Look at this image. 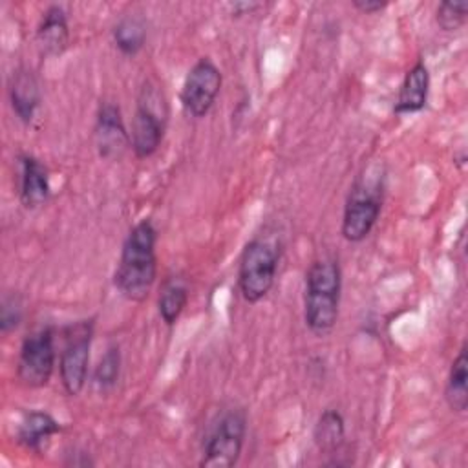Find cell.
Returning a JSON list of instances; mask_svg holds the SVG:
<instances>
[{
    "instance_id": "obj_1",
    "label": "cell",
    "mask_w": 468,
    "mask_h": 468,
    "mask_svg": "<svg viewBox=\"0 0 468 468\" xmlns=\"http://www.w3.org/2000/svg\"><path fill=\"white\" fill-rule=\"evenodd\" d=\"M157 230L150 219L137 221L124 238L113 274L115 289L130 302H143L157 278Z\"/></svg>"
},
{
    "instance_id": "obj_2",
    "label": "cell",
    "mask_w": 468,
    "mask_h": 468,
    "mask_svg": "<svg viewBox=\"0 0 468 468\" xmlns=\"http://www.w3.org/2000/svg\"><path fill=\"white\" fill-rule=\"evenodd\" d=\"M342 269L336 258H318L305 272L303 320L316 336L329 335L338 320Z\"/></svg>"
},
{
    "instance_id": "obj_3",
    "label": "cell",
    "mask_w": 468,
    "mask_h": 468,
    "mask_svg": "<svg viewBox=\"0 0 468 468\" xmlns=\"http://www.w3.org/2000/svg\"><path fill=\"white\" fill-rule=\"evenodd\" d=\"M384 170L380 165L369 166L364 174H360L349 188L340 232L344 239L351 243L364 241L373 230L384 199Z\"/></svg>"
},
{
    "instance_id": "obj_4",
    "label": "cell",
    "mask_w": 468,
    "mask_h": 468,
    "mask_svg": "<svg viewBox=\"0 0 468 468\" xmlns=\"http://www.w3.org/2000/svg\"><path fill=\"white\" fill-rule=\"evenodd\" d=\"M168 122V104L161 88L144 80L135 104V113L132 119V150L137 159H146L154 155L161 143Z\"/></svg>"
},
{
    "instance_id": "obj_5",
    "label": "cell",
    "mask_w": 468,
    "mask_h": 468,
    "mask_svg": "<svg viewBox=\"0 0 468 468\" xmlns=\"http://www.w3.org/2000/svg\"><path fill=\"white\" fill-rule=\"evenodd\" d=\"M280 261V247L267 238L250 239L239 258L238 289L245 302L258 303L274 285Z\"/></svg>"
},
{
    "instance_id": "obj_6",
    "label": "cell",
    "mask_w": 468,
    "mask_h": 468,
    "mask_svg": "<svg viewBox=\"0 0 468 468\" xmlns=\"http://www.w3.org/2000/svg\"><path fill=\"white\" fill-rule=\"evenodd\" d=\"M247 435V415L241 408L227 410L208 433L199 466L230 468L238 463Z\"/></svg>"
},
{
    "instance_id": "obj_7",
    "label": "cell",
    "mask_w": 468,
    "mask_h": 468,
    "mask_svg": "<svg viewBox=\"0 0 468 468\" xmlns=\"http://www.w3.org/2000/svg\"><path fill=\"white\" fill-rule=\"evenodd\" d=\"M93 320H79L64 329V346L58 358V373L64 391L77 397L88 378Z\"/></svg>"
},
{
    "instance_id": "obj_8",
    "label": "cell",
    "mask_w": 468,
    "mask_h": 468,
    "mask_svg": "<svg viewBox=\"0 0 468 468\" xmlns=\"http://www.w3.org/2000/svg\"><path fill=\"white\" fill-rule=\"evenodd\" d=\"M55 335L53 327L44 325L29 333L20 346L16 362V378L26 388H44L48 386L55 369Z\"/></svg>"
},
{
    "instance_id": "obj_9",
    "label": "cell",
    "mask_w": 468,
    "mask_h": 468,
    "mask_svg": "<svg viewBox=\"0 0 468 468\" xmlns=\"http://www.w3.org/2000/svg\"><path fill=\"white\" fill-rule=\"evenodd\" d=\"M223 84V75L212 58L201 57L186 73L181 88V104L196 119L205 117L214 106Z\"/></svg>"
},
{
    "instance_id": "obj_10",
    "label": "cell",
    "mask_w": 468,
    "mask_h": 468,
    "mask_svg": "<svg viewBox=\"0 0 468 468\" xmlns=\"http://www.w3.org/2000/svg\"><path fill=\"white\" fill-rule=\"evenodd\" d=\"M95 148L99 155L106 161H121L132 148L130 132L122 121L119 104L112 101H102L95 117Z\"/></svg>"
},
{
    "instance_id": "obj_11",
    "label": "cell",
    "mask_w": 468,
    "mask_h": 468,
    "mask_svg": "<svg viewBox=\"0 0 468 468\" xmlns=\"http://www.w3.org/2000/svg\"><path fill=\"white\" fill-rule=\"evenodd\" d=\"M20 163V188L18 197L26 208L42 207L51 194L49 186V172L40 159L29 154H22L18 157Z\"/></svg>"
},
{
    "instance_id": "obj_12",
    "label": "cell",
    "mask_w": 468,
    "mask_h": 468,
    "mask_svg": "<svg viewBox=\"0 0 468 468\" xmlns=\"http://www.w3.org/2000/svg\"><path fill=\"white\" fill-rule=\"evenodd\" d=\"M9 102L20 122L29 124L40 106V86L31 69L20 66L9 79Z\"/></svg>"
},
{
    "instance_id": "obj_13",
    "label": "cell",
    "mask_w": 468,
    "mask_h": 468,
    "mask_svg": "<svg viewBox=\"0 0 468 468\" xmlns=\"http://www.w3.org/2000/svg\"><path fill=\"white\" fill-rule=\"evenodd\" d=\"M37 44L44 57H60L69 44V26L66 11L51 4L42 13L37 26Z\"/></svg>"
},
{
    "instance_id": "obj_14",
    "label": "cell",
    "mask_w": 468,
    "mask_h": 468,
    "mask_svg": "<svg viewBox=\"0 0 468 468\" xmlns=\"http://www.w3.org/2000/svg\"><path fill=\"white\" fill-rule=\"evenodd\" d=\"M430 93V73L422 60H417L408 73L404 75V80L399 88V95L393 106V113L397 115H408L420 112L428 102Z\"/></svg>"
},
{
    "instance_id": "obj_15",
    "label": "cell",
    "mask_w": 468,
    "mask_h": 468,
    "mask_svg": "<svg viewBox=\"0 0 468 468\" xmlns=\"http://www.w3.org/2000/svg\"><path fill=\"white\" fill-rule=\"evenodd\" d=\"M58 431H60V424L51 413L44 410H33V411H27L18 422L16 441L26 450L40 452L44 444Z\"/></svg>"
},
{
    "instance_id": "obj_16",
    "label": "cell",
    "mask_w": 468,
    "mask_h": 468,
    "mask_svg": "<svg viewBox=\"0 0 468 468\" xmlns=\"http://www.w3.org/2000/svg\"><path fill=\"white\" fill-rule=\"evenodd\" d=\"M444 399H446L450 410L455 413H464L468 408V349H466V342L461 346L457 356L453 358V362L450 366L446 388H444Z\"/></svg>"
},
{
    "instance_id": "obj_17",
    "label": "cell",
    "mask_w": 468,
    "mask_h": 468,
    "mask_svg": "<svg viewBox=\"0 0 468 468\" xmlns=\"http://www.w3.org/2000/svg\"><path fill=\"white\" fill-rule=\"evenodd\" d=\"M313 437L320 452H325V453L338 452L346 439V422L342 413L335 408L324 410L314 424Z\"/></svg>"
},
{
    "instance_id": "obj_18",
    "label": "cell",
    "mask_w": 468,
    "mask_h": 468,
    "mask_svg": "<svg viewBox=\"0 0 468 468\" xmlns=\"http://www.w3.org/2000/svg\"><path fill=\"white\" fill-rule=\"evenodd\" d=\"M113 42L119 48V51L122 55H137L148 37V29H146V22L143 16L139 15H126L122 16L115 27H113Z\"/></svg>"
},
{
    "instance_id": "obj_19",
    "label": "cell",
    "mask_w": 468,
    "mask_h": 468,
    "mask_svg": "<svg viewBox=\"0 0 468 468\" xmlns=\"http://www.w3.org/2000/svg\"><path fill=\"white\" fill-rule=\"evenodd\" d=\"M188 303V287L183 278H168L159 292L157 309L166 325H174Z\"/></svg>"
},
{
    "instance_id": "obj_20",
    "label": "cell",
    "mask_w": 468,
    "mask_h": 468,
    "mask_svg": "<svg viewBox=\"0 0 468 468\" xmlns=\"http://www.w3.org/2000/svg\"><path fill=\"white\" fill-rule=\"evenodd\" d=\"M119 373H121V349L119 346H110L95 366L93 384L101 391H108L117 384Z\"/></svg>"
},
{
    "instance_id": "obj_21",
    "label": "cell",
    "mask_w": 468,
    "mask_h": 468,
    "mask_svg": "<svg viewBox=\"0 0 468 468\" xmlns=\"http://www.w3.org/2000/svg\"><path fill=\"white\" fill-rule=\"evenodd\" d=\"M466 16H468V2L444 0L437 7L435 20L442 31H455L466 22Z\"/></svg>"
},
{
    "instance_id": "obj_22",
    "label": "cell",
    "mask_w": 468,
    "mask_h": 468,
    "mask_svg": "<svg viewBox=\"0 0 468 468\" xmlns=\"http://www.w3.org/2000/svg\"><path fill=\"white\" fill-rule=\"evenodd\" d=\"M22 320V303L18 296H5L0 307V331L4 335L18 327Z\"/></svg>"
},
{
    "instance_id": "obj_23",
    "label": "cell",
    "mask_w": 468,
    "mask_h": 468,
    "mask_svg": "<svg viewBox=\"0 0 468 468\" xmlns=\"http://www.w3.org/2000/svg\"><path fill=\"white\" fill-rule=\"evenodd\" d=\"M351 4L355 5V9H358L360 13H366V15L380 13L382 9L388 7L386 0H351Z\"/></svg>"
}]
</instances>
